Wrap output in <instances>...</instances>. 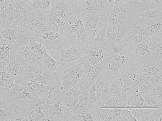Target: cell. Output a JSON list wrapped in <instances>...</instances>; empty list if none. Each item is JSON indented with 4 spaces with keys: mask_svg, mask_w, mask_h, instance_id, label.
<instances>
[{
    "mask_svg": "<svg viewBox=\"0 0 162 121\" xmlns=\"http://www.w3.org/2000/svg\"><path fill=\"white\" fill-rule=\"evenodd\" d=\"M138 16L147 18L156 22L162 23V7L155 10L144 12L140 14Z\"/></svg>",
    "mask_w": 162,
    "mask_h": 121,
    "instance_id": "obj_35",
    "label": "cell"
},
{
    "mask_svg": "<svg viewBox=\"0 0 162 121\" xmlns=\"http://www.w3.org/2000/svg\"><path fill=\"white\" fill-rule=\"evenodd\" d=\"M41 121H62L53 115L49 110L41 111Z\"/></svg>",
    "mask_w": 162,
    "mask_h": 121,
    "instance_id": "obj_42",
    "label": "cell"
},
{
    "mask_svg": "<svg viewBox=\"0 0 162 121\" xmlns=\"http://www.w3.org/2000/svg\"><path fill=\"white\" fill-rule=\"evenodd\" d=\"M49 14L63 18L70 23L78 19L72 0H52V9Z\"/></svg>",
    "mask_w": 162,
    "mask_h": 121,
    "instance_id": "obj_8",
    "label": "cell"
},
{
    "mask_svg": "<svg viewBox=\"0 0 162 121\" xmlns=\"http://www.w3.org/2000/svg\"><path fill=\"white\" fill-rule=\"evenodd\" d=\"M162 83L161 82L149 88L145 94L152 95L162 100Z\"/></svg>",
    "mask_w": 162,
    "mask_h": 121,
    "instance_id": "obj_39",
    "label": "cell"
},
{
    "mask_svg": "<svg viewBox=\"0 0 162 121\" xmlns=\"http://www.w3.org/2000/svg\"><path fill=\"white\" fill-rule=\"evenodd\" d=\"M91 85L85 76L78 84L64 94L63 99L67 112L75 105L82 97L85 90Z\"/></svg>",
    "mask_w": 162,
    "mask_h": 121,
    "instance_id": "obj_10",
    "label": "cell"
},
{
    "mask_svg": "<svg viewBox=\"0 0 162 121\" xmlns=\"http://www.w3.org/2000/svg\"><path fill=\"white\" fill-rule=\"evenodd\" d=\"M36 41L42 43L47 49H54L60 52L63 49V36L49 29L40 34Z\"/></svg>",
    "mask_w": 162,
    "mask_h": 121,
    "instance_id": "obj_11",
    "label": "cell"
},
{
    "mask_svg": "<svg viewBox=\"0 0 162 121\" xmlns=\"http://www.w3.org/2000/svg\"><path fill=\"white\" fill-rule=\"evenodd\" d=\"M49 110L54 116L66 121L67 110L62 97L50 101Z\"/></svg>",
    "mask_w": 162,
    "mask_h": 121,
    "instance_id": "obj_24",
    "label": "cell"
},
{
    "mask_svg": "<svg viewBox=\"0 0 162 121\" xmlns=\"http://www.w3.org/2000/svg\"><path fill=\"white\" fill-rule=\"evenodd\" d=\"M109 89L110 95L113 96H121L123 92L117 80L112 78H109Z\"/></svg>",
    "mask_w": 162,
    "mask_h": 121,
    "instance_id": "obj_36",
    "label": "cell"
},
{
    "mask_svg": "<svg viewBox=\"0 0 162 121\" xmlns=\"http://www.w3.org/2000/svg\"><path fill=\"white\" fill-rule=\"evenodd\" d=\"M16 54L22 62L43 66L40 59L31 51L28 44L19 48L16 52Z\"/></svg>",
    "mask_w": 162,
    "mask_h": 121,
    "instance_id": "obj_26",
    "label": "cell"
},
{
    "mask_svg": "<svg viewBox=\"0 0 162 121\" xmlns=\"http://www.w3.org/2000/svg\"><path fill=\"white\" fill-rule=\"evenodd\" d=\"M110 57V52L108 49L101 46L92 44L81 55L80 59L77 63L84 68L98 64Z\"/></svg>",
    "mask_w": 162,
    "mask_h": 121,
    "instance_id": "obj_6",
    "label": "cell"
},
{
    "mask_svg": "<svg viewBox=\"0 0 162 121\" xmlns=\"http://www.w3.org/2000/svg\"><path fill=\"white\" fill-rule=\"evenodd\" d=\"M153 56L156 58L162 59V39L157 40Z\"/></svg>",
    "mask_w": 162,
    "mask_h": 121,
    "instance_id": "obj_43",
    "label": "cell"
},
{
    "mask_svg": "<svg viewBox=\"0 0 162 121\" xmlns=\"http://www.w3.org/2000/svg\"><path fill=\"white\" fill-rule=\"evenodd\" d=\"M109 59L104 60L96 65L84 68L85 76L88 82L91 84L106 70Z\"/></svg>",
    "mask_w": 162,
    "mask_h": 121,
    "instance_id": "obj_19",
    "label": "cell"
},
{
    "mask_svg": "<svg viewBox=\"0 0 162 121\" xmlns=\"http://www.w3.org/2000/svg\"><path fill=\"white\" fill-rule=\"evenodd\" d=\"M0 96L12 100L17 104L30 101L34 96L27 88L24 81L17 83L11 89Z\"/></svg>",
    "mask_w": 162,
    "mask_h": 121,
    "instance_id": "obj_13",
    "label": "cell"
},
{
    "mask_svg": "<svg viewBox=\"0 0 162 121\" xmlns=\"http://www.w3.org/2000/svg\"><path fill=\"white\" fill-rule=\"evenodd\" d=\"M95 118L92 114L88 110L82 116L81 121H95Z\"/></svg>",
    "mask_w": 162,
    "mask_h": 121,
    "instance_id": "obj_44",
    "label": "cell"
},
{
    "mask_svg": "<svg viewBox=\"0 0 162 121\" xmlns=\"http://www.w3.org/2000/svg\"><path fill=\"white\" fill-rule=\"evenodd\" d=\"M110 5V0H81L80 18L85 22L98 16H107Z\"/></svg>",
    "mask_w": 162,
    "mask_h": 121,
    "instance_id": "obj_3",
    "label": "cell"
},
{
    "mask_svg": "<svg viewBox=\"0 0 162 121\" xmlns=\"http://www.w3.org/2000/svg\"><path fill=\"white\" fill-rule=\"evenodd\" d=\"M135 109H124L121 115L122 121H137L136 116H133Z\"/></svg>",
    "mask_w": 162,
    "mask_h": 121,
    "instance_id": "obj_40",
    "label": "cell"
},
{
    "mask_svg": "<svg viewBox=\"0 0 162 121\" xmlns=\"http://www.w3.org/2000/svg\"><path fill=\"white\" fill-rule=\"evenodd\" d=\"M43 21L48 29L56 32L66 38L71 28L68 21L52 15L44 16Z\"/></svg>",
    "mask_w": 162,
    "mask_h": 121,
    "instance_id": "obj_12",
    "label": "cell"
},
{
    "mask_svg": "<svg viewBox=\"0 0 162 121\" xmlns=\"http://www.w3.org/2000/svg\"><path fill=\"white\" fill-rule=\"evenodd\" d=\"M83 22L89 36L92 39L104 26L108 25L106 16H97Z\"/></svg>",
    "mask_w": 162,
    "mask_h": 121,
    "instance_id": "obj_16",
    "label": "cell"
},
{
    "mask_svg": "<svg viewBox=\"0 0 162 121\" xmlns=\"http://www.w3.org/2000/svg\"><path fill=\"white\" fill-rule=\"evenodd\" d=\"M143 121H161L162 119V108L137 109Z\"/></svg>",
    "mask_w": 162,
    "mask_h": 121,
    "instance_id": "obj_27",
    "label": "cell"
},
{
    "mask_svg": "<svg viewBox=\"0 0 162 121\" xmlns=\"http://www.w3.org/2000/svg\"><path fill=\"white\" fill-rule=\"evenodd\" d=\"M70 23L71 28L66 38L71 46L76 48L82 55L92 45L93 39L89 36L80 18Z\"/></svg>",
    "mask_w": 162,
    "mask_h": 121,
    "instance_id": "obj_1",
    "label": "cell"
},
{
    "mask_svg": "<svg viewBox=\"0 0 162 121\" xmlns=\"http://www.w3.org/2000/svg\"><path fill=\"white\" fill-rule=\"evenodd\" d=\"M110 1V5L107 14L108 25H128L130 23V16L124 0Z\"/></svg>",
    "mask_w": 162,
    "mask_h": 121,
    "instance_id": "obj_4",
    "label": "cell"
},
{
    "mask_svg": "<svg viewBox=\"0 0 162 121\" xmlns=\"http://www.w3.org/2000/svg\"><path fill=\"white\" fill-rule=\"evenodd\" d=\"M18 49L0 35V63L10 59L15 55Z\"/></svg>",
    "mask_w": 162,
    "mask_h": 121,
    "instance_id": "obj_25",
    "label": "cell"
},
{
    "mask_svg": "<svg viewBox=\"0 0 162 121\" xmlns=\"http://www.w3.org/2000/svg\"><path fill=\"white\" fill-rule=\"evenodd\" d=\"M144 102L143 108H162V100L146 94H144Z\"/></svg>",
    "mask_w": 162,
    "mask_h": 121,
    "instance_id": "obj_33",
    "label": "cell"
},
{
    "mask_svg": "<svg viewBox=\"0 0 162 121\" xmlns=\"http://www.w3.org/2000/svg\"><path fill=\"white\" fill-rule=\"evenodd\" d=\"M97 103L102 108H119L127 107L126 102L123 95L120 96H113L110 95Z\"/></svg>",
    "mask_w": 162,
    "mask_h": 121,
    "instance_id": "obj_22",
    "label": "cell"
},
{
    "mask_svg": "<svg viewBox=\"0 0 162 121\" xmlns=\"http://www.w3.org/2000/svg\"><path fill=\"white\" fill-rule=\"evenodd\" d=\"M162 0H126L127 8L131 18L138 17L145 11L154 10L162 7Z\"/></svg>",
    "mask_w": 162,
    "mask_h": 121,
    "instance_id": "obj_9",
    "label": "cell"
},
{
    "mask_svg": "<svg viewBox=\"0 0 162 121\" xmlns=\"http://www.w3.org/2000/svg\"><path fill=\"white\" fill-rule=\"evenodd\" d=\"M28 44L32 52L39 59L47 52V49L45 46L36 41H33Z\"/></svg>",
    "mask_w": 162,
    "mask_h": 121,
    "instance_id": "obj_34",
    "label": "cell"
},
{
    "mask_svg": "<svg viewBox=\"0 0 162 121\" xmlns=\"http://www.w3.org/2000/svg\"><path fill=\"white\" fill-rule=\"evenodd\" d=\"M0 35L19 49L16 46L19 37V33L17 30L12 28L0 30Z\"/></svg>",
    "mask_w": 162,
    "mask_h": 121,
    "instance_id": "obj_30",
    "label": "cell"
},
{
    "mask_svg": "<svg viewBox=\"0 0 162 121\" xmlns=\"http://www.w3.org/2000/svg\"><path fill=\"white\" fill-rule=\"evenodd\" d=\"M81 54L75 47L71 46L68 48L63 49L60 52V57L58 60L61 67L71 62L78 61L81 57Z\"/></svg>",
    "mask_w": 162,
    "mask_h": 121,
    "instance_id": "obj_23",
    "label": "cell"
},
{
    "mask_svg": "<svg viewBox=\"0 0 162 121\" xmlns=\"http://www.w3.org/2000/svg\"><path fill=\"white\" fill-rule=\"evenodd\" d=\"M52 0H29L32 13L43 17L49 14L52 8Z\"/></svg>",
    "mask_w": 162,
    "mask_h": 121,
    "instance_id": "obj_18",
    "label": "cell"
},
{
    "mask_svg": "<svg viewBox=\"0 0 162 121\" xmlns=\"http://www.w3.org/2000/svg\"><path fill=\"white\" fill-rule=\"evenodd\" d=\"M84 76V67L78 63L64 70L60 79L64 94L78 84Z\"/></svg>",
    "mask_w": 162,
    "mask_h": 121,
    "instance_id": "obj_7",
    "label": "cell"
},
{
    "mask_svg": "<svg viewBox=\"0 0 162 121\" xmlns=\"http://www.w3.org/2000/svg\"><path fill=\"white\" fill-rule=\"evenodd\" d=\"M88 97L89 108L98 101L95 91L94 85L93 83L88 87Z\"/></svg>",
    "mask_w": 162,
    "mask_h": 121,
    "instance_id": "obj_41",
    "label": "cell"
},
{
    "mask_svg": "<svg viewBox=\"0 0 162 121\" xmlns=\"http://www.w3.org/2000/svg\"><path fill=\"white\" fill-rule=\"evenodd\" d=\"M134 55L132 46L130 45L123 52L112 56L109 59L105 73L109 78L116 79L127 63L133 59Z\"/></svg>",
    "mask_w": 162,
    "mask_h": 121,
    "instance_id": "obj_2",
    "label": "cell"
},
{
    "mask_svg": "<svg viewBox=\"0 0 162 121\" xmlns=\"http://www.w3.org/2000/svg\"><path fill=\"white\" fill-rule=\"evenodd\" d=\"M40 59L42 65L45 68L50 71L56 72L59 65L58 60H56L47 52Z\"/></svg>",
    "mask_w": 162,
    "mask_h": 121,
    "instance_id": "obj_28",
    "label": "cell"
},
{
    "mask_svg": "<svg viewBox=\"0 0 162 121\" xmlns=\"http://www.w3.org/2000/svg\"><path fill=\"white\" fill-rule=\"evenodd\" d=\"M88 88L75 105L67 111L66 121H81L82 116L88 110Z\"/></svg>",
    "mask_w": 162,
    "mask_h": 121,
    "instance_id": "obj_14",
    "label": "cell"
},
{
    "mask_svg": "<svg viewBox=\"0 0 162 121\" xmlns=\"http://www.w3.org/2000/svg\"><path fill=\"white\" fill-rule=\"evenodd\" d=\"M24 18L12 6L10 0L0 1V30L12 28Z\"/></svg>",
    "mask_w": 162,
    "mask_h": 121,
    "instance_id": "obj_5",
    "label": "cell"
},
{
    "mask_svg": "<svg viewBox=\"0 0 162 121\" xmlns=\"http://www.w3.org/2000/svg\"><path fill=\"white\" fill-rule=\"evenodd\" d=\"M24 81L11 75L0 69V95L11 89L17 83Z\"/></svg>",
    "mask_w": 162,
    "mask_h": 121,
    "instance_id": "obj_21",
    "label": "cell"
},
{
    "mask_svg": "<svg viewBox=\"0 0 162 121\" xmlns=\"http://www.w3.org/2000/svg\"><path fill=\"white\" fill-rule=\"evenodd\" d=\"M132 99L134 107L142 108L144 102V94L136 89L132 94Z\"/></svg>",
    "mask_w": 162,
    "mask_h": 121,
    "instance_id": "obj_37",
    "label": "cell"
},
{
    "mask_svg": "<svg viewBox=\"0 0 162 121\" xmlns=\"http://www.w3.org/2000/svg\"><path fill=\"white\" fill-rule=\"evenodd\" d=\"M98 101L110 95L109 89V77L105 73L102 74L92 83Z\"/></svg>",
    "mask_w": 162,
    "mask_h": 121,
    "instance_id": "obj_20",
    "label": "cell"
},
{
    "mask_svg": "<svg viewBox=\"0 0 162 121\" xmlns=\"http://www.w3.org/2000/svg\"><path fill=\"white\" fill-rule=\"evenodd\" d=\"M10 1L12 6L19 11L25 17L31 13L29 0Z\"/></svg>",
    "mask_w": 162,
    "mask_h": 121,
    "instance_id": "obj_29",
    "label": "cell"
},
{
    "mask_svg": "<svg viewBox=\"0 0 162 121\" xmlns=\"http://www.w3.org/2000/svg\"><path fill=\"white\" fill-rule=\"evenodd\" d=\"M0 69H4L13 76L24 81L22 62L17 56L16 53L8 60L0 63Z\"/></svg>",
    "mask_w": 162,
    "mask_h": 121,
    "instance_id": "obj_15",
    "label": "cell"
},
{
    "mask_svg": "<svg viewBox=\"0 0 162 121\" xmlns=\"http://www.w3.org/2000/svg\"><path fill=\"white\" fill-rule=\"evenodd\" d=\"M129 45H130V44L129 41L126 38L123 40L113 46L111 49L110 51V57L113 55L123 52Z\"/></svg>",
    "mask_w": 162,
    "mask_h": 121,
    "instance_id": "obj_38",
    "label": "cell"
},
{
    "mask_svg": "<svg viewBox=\"0 0 162 121\" xmlns=\"http://www.w3.org/2000/svg\"><path fill=\"white\" fill-rule=\"evenodd\" d=\"M29 101L32 106L41 111L49 110L50 102L47 98L34 96Z\"/></svg>",
    "mask_w": 162,
    "mask_h": 121,
    "instance_id": "obj_31",
    "label": "cell"
},
{
    "mask_svg": "<svg viewBox=\"0 0 162 121\" xmlns=\"http://www.w3.org/2000/svg\"><path fill=\"white\" fill-rule=\"evenodd\" d=\"M108 25L104 26L94 36L93 39L92 44L101 46L108 49L106 37V32Z\"/></svg>",
    "mask_w": 162,
    "mask_h": 121,
    "instance_id": "obj_32",
    "label": "cell"
},
{
    "mask_svg": "<svg viewBox=\"0 0 162 121\" xmlns=\"http://www.w3.org/2000/svg\"><path fill=\"white\" fill-rule=\"evenodd\" d=\"M25 83L34 96L45 97L48 99L52 90L60 84L55 85L35 82H25Z\"/></svg>",
    "mask_w": 162,
    "mask_h": 121,
    "instance_id": "obj_17",
    "label": "cell"
}]
</instances>
